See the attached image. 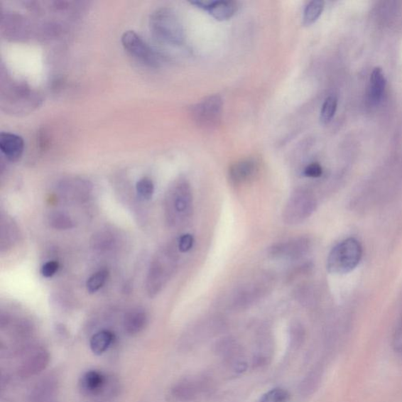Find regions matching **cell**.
Wrapping results in <instances>:
<instances>
[{
	"instance_id": "1",
	"label": "cell",
	"mask_w": 402,
	"mask_h": 402,
	"mask_svg": "<svg viewBox=\"0 0 402 402\" xmlns=\"http://www.w3.org/2000/svg\"><path fill=\"white\" fill-rule=\"evenodd\" d=\"M150 26L158 41L173 46H180L185 40L181 21L175 12L169 9H161L152 13Z\"/></svg>"
},
{
	"instance_id": "2",
	"label": "cell",
	"mask_w": 402,
	"mask_h": 402,
	"mask_svg": "<svg viewBox=\"0 0 402 402\" xmlns=\"http://www.w3.org/2000/svg\"><path fill=\"white\" fill-rule=\"evenodd\" d=\"M362 248L354 238L338 244L330 253L327 259V269L331 273L344 274L352 271L359 265Z\"/></svg>"
},
{
	"instance_id": "3",
	"label": "cell",
	"mask_w": 402,
	"mask_h": 402,
	"mask_svg": "<svg viewBox=\"0 0 402 402\" xmlns=\"http://www.w3.org/2000/svg\"><path fill=\"white\" fill-rule=\"evenodd\" d=\"M316 207V201L309 192L298 190L287 200L283 220L288 225H298L308 219Z\"/></svg>"
},
{
	"instance_id": "4",
	"label": "cell",
	"mask_w": 402,
	"mask_h": 402,
	"mask_svg": "<svg viewBox=\"0 0 402 402\" xmlns=\"http://www.w3.org/2000/svg\"><path fill=\"white\" fill-rule=\"evenodd\" d=\"M223 110V102L219 95L206 97L193 106L192 117L195 123L205 129H212L219 125Z\"/></svg>"
},
{
	"instance_id": "5",
	"label": "cell",
	"mask_w": 402,
	"mask_h": 402,
	"mask_svg": "<svg viewBox=\"0 0 402 402\" xmlns=\"http://www.w3.org/2000/svg\"><path fill=\"white\" fill-rule=\"evenodd\" d=\"M210 386L205 377H185L170 387L166 398L169 402H190L207 392Z\"/></svg>"
},
{
	"instance_id": "6",
	"label": "cell",
	"mask_w": 402,
	"mask_h": 402,
	"mask_svg": "<svg viewBox=\"0 0 402 402\" xmlns=\"http://www.w3.org/2000/svg\"><path fill=\"white\" fill-rule=\"evenodd\" d=\"M214 354L221 357L236 374H242L248 369L243 348L239 342L232 337H225L214 342L212 348Z\"/></svg>"
},
{
	"instance_id": "7",
	"label": "cell",
	"mask_w": 402,
	"mask_h": 402,
	"mask_svg": "<svg viewBox=\"0 0 402 402\" xmlns=\"http://www.w3.org/2000/svg\"><path fill=\"white\" fill-rule=\"evenodd\" d=\"M124 49L136 60L148 67L156 68L161 57L141 37L134 31H126L121 37Z\"/></svg>"
},
{
	"instance_id": "8",
	"label": "cell",
	"mask_w": 402,
	"mask_h": 402,
	"mask_svg": "<svg viewBox=\"0 0 402 402\" xmlns=\"http://www.w3.org/2000/svg\"><path fill=\"white\" fill-rule=\"evenodd\" d=\"M170 198V211L173 214L170 219L173 222L189 217L192 207V192L188 181L180 180L175 183L171 190Z\"/></svg>"
},
{
	"instance_id": "9",
	"label": "cell",
	"mask_w": 402,
	"mask_h": 402,
	"mask_svg": "<svg viewBox=\"0 0 402 402\" xmlns=\"http://www.w3.org/2000/svg\"><path fill=\"white\" fill-rule=\"evenodd\" d=\"M310 241L307 237H296L272 245L268 254L274 259H300L308 254L310 249Z\"/></svg>"
},
{
	"instance_id": "10",
	"label": "cell",
	"mask_w": 402,
	"mask_h": 402,
	"mask_svg": "<svg viewBox=\"0 0 402 402\" xmlns=\"http://www.w3.org/2000/svg\"><path fill=\"white\" fill-rule=\"evenodd\" d=\"M50 356L46 348L33 347L25 353L18 366V375L22 378H31L45 370L50 363Z\"/></svg>"
},
{
	"instance_id": "11",
	"label": "cell",
	"mask_w": 402,
	"mask_h": 402,
	"mask_svg": "<svg viewBox=\"0 0 402 402\" xmlns=\"http://www.w3.org/2000/svg\"><path fill=\"white\" fill-rule=\"evenodd\" d=\"M221 330V325L217 320L201 323L185 334L180 342L184 351H188L207 339L215 336Z\"/></svg>"
},
{
	"instance_id": "12",
	"label": "cell",
	"mask_w": 402,
	"mask_h": 402,
	"mask_svg": "<svg viewBox=\"0 0 402 402\" xmlns=\"http://www.w3.org/2000/svg\"><path fill=\"white\" fill-rule=\"evenodd\" d=\"M109 376L99 370L91 369L85 371L80 376L78 384L81 396L88 400L99 394L105 389Z\"/></svg>"
},
{
	"instance_id": "13",
	"label": "cell",
	"mask_w": 402,
	"mask_h": 402,
	"mask_svg": "<svg viewBox=\"0 0 402 402\" xmlns=\"http://www.w3.org/2000/svg\"><path fill=\"white\" fill-rule=\"evenodd\" d=\"M269 281V279L265 278L249 283L237 293L234 298V306L244 309L255 303L266 293L267 288H269L268 286Z\"/></svg>"
},
{
	"instance_id": "14",
	"label": "cell",
	"mask_w": 402,
	"mask_h": 402,
	"mask_svg": "<svg viewBox=\"0 0 402 402\" xmlns=\"http://www.w3.org/2000/svg\"><path fill=\"white\" fill-rule=\"evenodd\" d=\"M175 263L174 256L169 253L165 254V256L155 263L150 273V279H148V282H150L148 287L151 288L152 293H158L163 286L165 285L173 271Z\"/></svg>"
},
{
	"instance_id": "15",
	"label": "cell",
	"mask_w": 402,
	"mask_h": 402,
	"mask_svg": "<svg viewBox=\"0 0 402 402\" xmlns=\"http://www.w3.org/2000/svg\"><path fill=\"white\" fill-rule=\"evenodd\" d=\"M259 163L254 158H246L237 161L229 169V178L234 185L247 183L258 175Z\"/></svg>"
},
{
	"instance_id": "16",
	"label": "cell",
	"mask_w": 402,
	"mask_h": 402,
	"mask_svg": "<svg viewBox=\"0 0 402 402\" xmlns=\"http://www.w3.org/2000/svg\"><path fill=\"white\" fill-rule=\"evenodd\" d=\"M191 4L199 9L207 11L215 20L220 21L232 18L238 9L236 2L228 1V0L214 2L195 1Z\"/></svg>"
},
{
	"instance_id": "17",
	"label": "cell",
	"mask_w": 402,
	"mask_h": 402,
	"mask_svg": "<svg viewBox=\"0 0 402 402\" xmlns=\"http://www.w3.org/2000/svg\"><path fill=\"white\" fill-rule=\"evenodd\" d=\"M25 143L21 136L9 132L0 135V151L7 160L12 162L19 161L24 153Z\"/></svg>"
},
{
	"instance_id": "18",
	"label": "cell",
	"mask_w": 402,
	"mask_h": 402,
	"mask_svg": "<svg viewBox=\"0 0 402 402\" xmlns=\"http://www.w3.org/2000/svg\"><path fill=\"white\" fill-rule=\"evenodd\" d=\"M58 382L55 376H47L37 384L31 394L32 402H50L55 396Z\"/></svg>"
},
{
	"instance_id": "19",
	"label": "cell",
	"mask_w": 402,
	"mask_h": 402,
	"mask_svg": "<svg viewBox=\"0 0 402 402\" xmlns=\"http://www.w3.org/2000/svg\"><path fill=\"white\" fill-rule=\"evenodd\" d=\"M148 322L146 313L141 308L132 309L124 317V327L126 334L136 336L145 329Z\"/></svg>"
},
{
	"instance_id": "20",
	"label": "cell",
	"mask_w": 402,
	"mask_h": 402,
	"mask_svg": "<svg viewBox=\"0 0 402 402\" xmlns=\"http://www.w3.org/2000/svg\"><path fill=\"white\" fill-rule=\"evenodd\" d=\"M257 351L253 357V366L255 367H263L269 364L273 354V342L268 335L260 337Z\"/></svg>"
},
{
	"instance_id": "21",
	"label": "cell",
	"mask_w": 402,
	"mask_h": 402,
	"mask_svg": "<svg viewBox=\"0 0 402 402\" xmlns=\"http://www.w3.org/2000/svg\"><path fill=\"white\" fill-rule=\"evenodd\" d=\"M114 335L108 330H102L93 335L90 339V348L95 355H102L109 351L114 344Z\"/></svg>"
},
{
	"instance_id": "22",
	"label": "cell",
	"mask_w": 402,
	"mask_h": 402,
	"mask_svg": "<svg viewBox=\"0 0 402 402\" xmlns=\"http://www.w3.org/2000/svg\"><path fill=\"white\" fill-rule=\"evenodd\" d=\"M386 85V80L383 70L376 67L372 71L370 77L369 97L372 102L377 103L381 101Z\"/></svg>"
},
{
	"instance_id": "23",
	"label": "cell",
	"mask_w": 402,
	"mask_h": 402,
	"mask_svg": "<svg viewBox=\"0 0 402 402\" xmlns=\"http://www.w3.org/2000/svg\"><path fill=\"white\" fill-rule=\"evenodd\" d=\"M120 392L121 386L118 379L110 376L105 389L94 397L87 400V402H116Z\"/></svg>"
},
{
	"instance_id": "24",
	"label": "cell",
	"mask_w": 402,
	"mask_h": 402,
	"mask_svg": "<svg viewBox=\"0 0 402 402\" xmlns=\"http://www.w3.org/2000/svg\"><path fill=\"white\" fill-rule=\"evenodd\" d=\"M321 378V374L317 369L311 370L309 374L304 377L299 386V392L303 397H308L314 393L317 389Z\"/></svg>"
},
{
	"instance_id": "25",
	"label": "cell",
	"mask_w": 402,
	"mask_h": 402,
	"mask_svg": "<svg viewBox=\"0 0 402 402\" xmlns=\"http://www.w3.org/2000/svg\"><path fill=\"white\" fill-rule=\"evenodd\" d=\"M325 7V2L322 0H315L310 2L306 6L303 13V25L309 26L321 16Z\"/></svg>"
},
{
	"instance_id": "26",
	"label": "cell",
	"mask_w": 402,
	"mask_h": 402,
	"mask_svg": "<svg viewBox=\"0 0 402 402\" xmlns=\"http://www.w3.org/2000/svg\"><path fill=\"white\" fill-rule=\"evenodd\" d=\"M109 273L107 270H101L92 275V276L87 280V292L90 294H94L99 291L104 285L106 284L109 278Z\"/></svg>"
},
{
	"instance_id": "27",
	"label": "cell",
	"mask_w": 402,
	"mask_h": 402,
	"mask_svg": "<svg viewBox=\"0 0 402 402\" xmlns=\"http://www.w3.org/2000/svg\"><path fill=\"white\" fill-rule=\"evenodd\" d=\"M337 109V99L335 96H330L325 99L322 111L321 116H320V120H321L323 124H329Z\"/></svg>"
},
{
	"instance_id": "28",
	"label": "cell",
	"mask_w": 402,
	"mask_h": 402,
	"mask_svg": "<svg viewBox=\"0 0 402 402\" xmlns=\"http://www.w3.org/2000/svg\"><path fill=\"white\" fill-rule=\"evenodd\" d=\"M305 330L300 322H294L290 326L289 341L290 345L294 349L300 348L305 339Z\"/></svg>"
},
{
	"instance_id": "29",
	"label": "cell",
	"mask_w": 402,
	"mask_h": 402,
	"mask_svg": "<svg viewBox=\"0 0 402 402\" xmlns=\"http://www.w3.org/2000/svg\"><path fill=\"white\" fill-rule=\"evenodd\" d=\"M289 398L288 391L278 387L265 393L258 402H288Z\"/></svg>"
},
{
	"instance_id": "30",
	"label": "cell",
	"mask_w": 402,
	"mask_h": 402,
	"mask_svg": "<svg viewBox=\"0 0 402 402\" xmlns=\"http://www.w3.org/2000/svg\"><path fill=\"white\" fill-rule=\"evenodd\" d=\"M136 190L140 199L143 200H151L154 193V184L151 178H141L137 183Z\"/></svg>"
},
{
	"instance_id": "31",
	"label": "cell",
	"mask_w": 402,
	"mask_h": 402,
	"mask_svg": "<svg viewBox=\"0 0 402 402\" xmlns=\"http://www.w3.org/2000/svg\"><path fill=\"white\" fill-rule=\"evenodd\" d=\"M50 225L58 229H69L73 227L72 219L62 213H56L50 217Z\"/></svg>"
},
{
	"instance_id": "32",
	"label": "cell",
	"mask_w": 402,
	"mask_h": 402,
	"mask_svg": "<svg viewBox=\"0 0 402 402\" xmlns=\"http://www.w3.org/2000/svg\"><path fill=\"white\" fill-rule=\"evenodd\" d=\"M303 173L306 177L316 178L322 175L323 169L318 163H311L305 168Z\"/></svg>"
},
{
	"instance_id": "33",
	"label": "cell",
	"mask_w": 402,
	"mask_h": 402,
	"mask_svg": "<svg viewBox=\"0 0 402 402\" xmlns=\"http://www.w3.org/2000/svg\"><path fill=\"white\" fill-rule=\"evenodd\" d=\"M193 244H195V238L191 234H184L178 241V249L181 252H188L192 249Z\"/></svg>"
},
{
	"instance_id": "34",
	"label": "cell",
	"mask_w": 402,
	"mask_h": 402,
	"mask_svg": "<svg viewBox=\"0 0 402 402\" xmlns=\"http://www.w3.org/2000/svg\"><path fill=\"white\" fill-rule=\"evenodd\" d=\"M112 240L110 236L107 234H101L94 238V246L97 249H107Z\"/></svg>"
},
{
	"instance_id": "35",
	"label": "cell",
	"mask_w": 402,
	"mask_h": 402,
	"mask_svg": "<svg viewBox=\"0 0 402 402\" xmlns=\"http://www.w3.org/2000/svg\"><path fill=\"white\" fill-rule=\"evenodd\" d=\"M59 264L56 261H50L44 264L42 267L41 273L43 277L50 278L58 272Z\"/></svg>"
}]
</instances>
